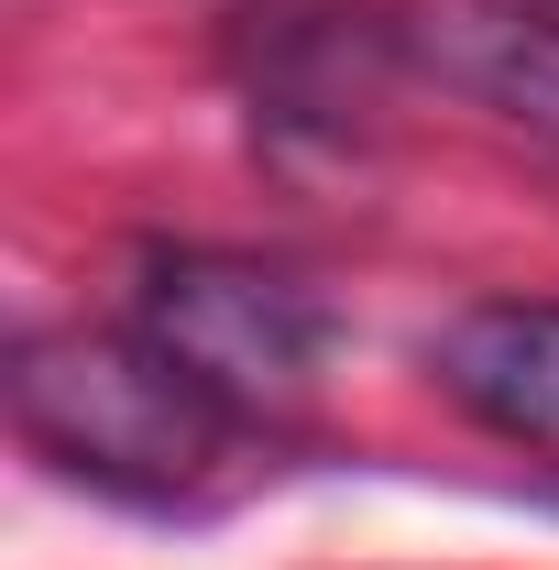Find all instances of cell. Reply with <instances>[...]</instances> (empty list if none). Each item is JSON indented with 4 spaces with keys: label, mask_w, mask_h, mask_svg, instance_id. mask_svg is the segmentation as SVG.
I'll use <instances>...</instances> for the list:
<instances>
[{
    "label": "cell",
    "mask_w": 559,
    "mask_h": 570,
    "mask_svg": "<svg viewBox=\"0 0 559 570\" xmlns=\"http://www.w3.org/2000/svg\"><path fill=\"white\" fill-rule=\"evenodd\" d=\"M549 11H559V0H549Z\"/></svg>",
    "instance_id": "cell-5"
},
{
    "label": "cell",
    "mask_w": 559,
    "mask_h": 570,
    "mask_svg": "<svg viewBox=\"0 0 559 570\" xmlns=\"http://www.w3.org/2000/svg\"><path fill=\"white\" fill-rule=\"evenodd\" d=\"M406 67H428L439 88L483 99L493 121H516L527 142L559 154V22L527 0H418L406 22Z\"/></svg>",
    "instance_id": "cell-4"
},
{
    "label": "cell",
    "mask_w": 559,
    "mask_h": 570,
    "mask_svg": "<svg viewBox=\"0 0 559 570\" xmlns=\"http://www.w3.org/2000/svg\"><path fill=\"white\" fill-rule=\"evenodd\" d=\"M0 395H11V428L67 483H88L110 504H154V515L219 504L242 483V461L264 450V428L231 417L165 341H143L133 318H110V330H88V318L22 330Z\"/></svg>",
    "instance_id": "cell-1"
},
{
    "label": "cell",
    "mask_w": 559,
    "mask_h": 570,
    "mask_svg": "<svg viewBox=\"0 0 559 570\" xmlns=\"http://www.w3.org/2000/svg\"><path fill=\"white\" fill-rule=\"evenodd\" d=\"M133 330L165 341L264 439L318 406L330 352H341V318H330L318 285H296L285 264H253V253H209V242H176V253L133 264Z\"/></svg>",
    "instance_id": "cell-2"
},
{
    "label": "cell",
    "mask_w": 559,
    "mask_h": 570,
    "mask_svg": "<svg viewBox=\"0 0 559 570\" xmlns=\"http://www.w3.org/2000/svg\"><path fill=\"white\" fill-rule=\"evenodd\" d=\"M439 395L504 450L559 461V296H483L428 341Z\"/></svg>",
    "instance_id": "cell-3"
}]
</instances>
